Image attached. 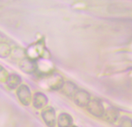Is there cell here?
<instances>
[{
    "label": "cell",
    "mask_w": 132,
    "mask_h": 127,
    "mask_svg": "<svg viewBox=\"0 0 132 127\" xmlns=\"http://www.w3.org/2000/svg\"><path fill=\"white\" fill-rule=\"evenodd\" d=\"M45 81L47 87L53 91L60 90L65 82L62 76L57 73H49L45 75Z\"/></svg>",
    "instance_id": "obj_1"
},
{
    "label": "cell",
    "mask_w": 132,
    "mask_h": 127,
    "mask_svg": "<svg viewBox=\"0 0 132 127\" xmlns=\"http://www.w3.org/2000/svg\"><path fill=\"white\" fill-rule=\"evenodd\" d=\"M86 108L88 112L96 117H102L104 114V106L102 102L98 99H91Z\"/></svg>",
    "instance_id": "obj_2"
},
{
    "label": "cell",
    "mask_w": 132,
    "mask_h": 127,
    "mask_svg": "<svg viewBox=\"0 0 132 127\" xmlns=\"http://www.w3.org/2000/svg\"><path fill=\"white\" fill-rule=\"evenodd\" d=\"M18 98L20 102L24 106H29L32 101L30 90L26 84H21L18 88L16 91Z\"/></svg>",
    "instance_id": "obj_3"
},
{
    "label": "cell",
    "mask_w": 132,
    "mask_h": 127,
    "mask_svg": "<svg viewBox=\"0 0 132 127\" xmlns=\"http://www.w3.org/2000/svg\"><path fill=\"white\" fill-rule=\"evenodd\" d=\"M20 68L22 72L27 74H32L37 72V60L25 57L20 61Z\"/></svg>",
    "instance_id": "obj_4"
},
{
    "label": "cell",
    "mask_w": 132,
    "mask_h": 127,
    "mask_svg": "<svg viewBox=\"0 0 132 127\" xmlns=\"http://www.w3.org/2000/svg\"><path fill=\"white\" fill-rule=\"evenodd\" d=\"M73 99L76 105L79 107L84 108L87 106L91 99V95L87 91L78 89L73 96Z\"/></svg>",
    "instance_id": "obj_5"
},
{
    "label": "cell",
    "mask_w": 132,
    "mask_h": 127,
    "mask_svg": "<svg viewBox=\"0 0 132 127\" xmlns=\"http://www.w3.org/2000/svg\"><path fill=\"white\" fill-rule=\"evenodd\" d=\"M42 118L48 126H54L56 122V116L54 108L51 106L45 107L42 112Z\"/></svg>",
    "instance_id": "obj_6"
},
{
    "label": "cell",
    "mask_w": 132,
    "mask_h": 127,
    "mask_svg": "<svg viewBox=\"0 0 132 127\" xmlns=\"http://www.w3.org/2000/svg\"><path fill=\"white\" fill-rule=\"evenodd\" d=\"M27 57L37 60L44 56L45 49L42 44H36L31 45L26 51Z\"/></svg>",
    "instance_id": "obj_7"
},
{
    "label": "cell",
    "mask_w": 132,
    "mask_h": 127,
    "mask_svg": "<svg viewBox=\"0 0 132 127\" xmlns=\"http://www.w3.org/2000/svg\"><path fill=\"white\" fill-rule=\"evenodd\" d=\"M33 106L36 109H43L48 104V99L45 94L41 92H37L34 95L32 99Z\"/></svg>",
    "instance_id": "obj_8"
},
{
    "label": "cell",
    "mask_w": 132,
    "mask_h": 127,
    "mask_svg": "<svg viewBox=\"0 0 132 127\" xmlns=\"http://www.w3.org/2000/svg\"><path fill=\"white\" fill-rule=\"evenodd\" d=\"M77 85L75 84L71 81H65L63 86L61 88L60 91L66 97L73 99V96L78 90Z\"/></svg>",
    "instance_id": "obj_9"
},
{
    "label": "cell",
    "mask_w": 132,
    "mask_h": 127,
    "mask_svg": "<svg viewBox=\"0 0 132 127\" xmlns=\"http://www.w3.org/2000/svg\"><path fill=\"white\" fill-rule=\"evenodd\" d=\"M102 117H104V120L108 123H115L119 117V113L117 110L113 108H108L107 110H105L104 114Z\"/></svg>",
    "instance_id": "obj_10"
},
{
    "label": "cell",
    "mask_w": 132,
    "mask_h": 127,
    "mask_svg": "<svg viewBox=\"0 0 132 127\" xmlns=\"http://www.w3.org/2000/svg\"><path fill=\"white\" fill-rule=\"evenodd\" d=\"M57 123L60 127H68L73 124V119L69 114L62 113L58 116Z\"/></svg>",
    "instance_id": "obj_11"
},
{
    "label": "cell",
    "mask_w": 132,
    "mask_h": 127,
    "mask_svg": "<svg viewBox=\"0 0 132 127\" xmlns=\"http://www.w3.org/2000/svg\"><path fill=\"white\" fill-rule=\"evenodd\" d=\"M9 88L11 89H15L18 88L21 82V78L19 75L16 74H12L9 76L8 79L6 81Z\"/></svg>",
    "instance_id": "obj_12"
},
{
    "label": "cell",
    "mask_w": 132,
    "mask_h": 127,
    "mask_svg": "<svg viewBox=\"0 0 132 127\" xmlns=\"http://www.w3.org/2000/svg\"><path fill=\"white\" fill-rule=\"evenodd\" d=\"M11 48L8 44L5 42L0 43V55L2 57H7L11 54Z\"/></svg>",
    "instance_id": "obj_13"
},
{
    "label": "cell",
    "mask_w": 132,
    "mask_h": 127,
    "mask_svg": "<svg viewBox=\"0 0 132 127\" xmlns=\"http://www.w3.org/2000/svg\"><path fill=\"white\" fill-rule=\"evenodd\" d=\"M9 75L5 68L0 66V81L2 82H6L8 79Z\"/></svg>",
    "instance_id": "obj_14"
}]
</instances>
